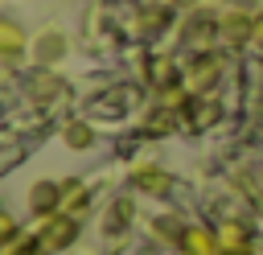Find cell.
<instances>
[{
  "instance_id": "cell-15",
  "label": "cell",
  "mask_w": 263,
  "mask_h": 255,
  "mask_svg": "<svg viewBox=\"0 0 263 255\" xmlns=\"http://www.w3.org/2000/svg\"><path fill=\"white\" fill-rule=\"evenodd\" d=\"M177 8H193V4H201V0H173Z\"/></svg>"
},
{
  "instance_id": "cell-6",
  "label": "cell",
  "mask_w": 263,
  "mask_h": 255,
  "mask_svg": "<svg viewBox=\"0 0 263 255\" xmlns=\"http://www.w3.org/2000/svg\"><path fill=\"white\" fill-rule=\"evenodd\" d=\"M33 58H37V62H58V58H66V33L45 29V33L33 41Z\"/></svg>"
},
{
  "instance_id": "cell-4",
  "label": "cell",
  "mask_w": 263,
  "mask_h": 255,
  "mask_svg": "<svg viewBox=\"0 0 263 255\" xmlns=\"http://www.w3.org/2000/svg\"><path fill=\"white\" fill-rule=\"evenodd\" d=\"M21 53H25V29L12 16H0V58L16 62Z\"/></svg>"
},
{
  "instance_id": "cell-11",
  "label": "cell",
  "mask_w": 263,
  "mask_h": 255,
  "mask_svg": "<svg viewBox=\"0 0 263 255\" xmlns=\"http://www.w3.org/2000/svg\"><path fill=\"white\" fill-rule=\"evenodd\" d=\"M127 214H132V202H127V197H119V202L111 206V222H107V230H119V226L127 222Z\"/></svg>"
},
{
  "instance_id": "cell-10",
  "label": "cell",
  "mask_w": 263,
  "mask_h": 255,
  "mask_svg": "<svg viewBox=\"0 0 263 255\" xmlns=\"http://www.w3.org/2000/svg\"><path fill=\"white\" fill-rule=\"evenodd\" d=\"M62 136H66V144H70V148H78V152L95 144V128H90V123H70Z\"/></svg>"
},
{
  "instance_id": "cell-12",
  "label": "cell",
  "mask_w": 263,
  "mask_h": 255,
  "mask_svg": "<svg viewBox=\"0 0 263 255\" xmlns=\"http://www.w3.org/2000/svg\"><path fill=\"white\" fill-rule=\"evenodd\" d=\"M12 239H21V230H16V218L0 214V247H4V243H12Z\"/></svg>"
},
{
  "instance_id": "cell-13",
  "label": "cell",
  "mask_w": 263,
  "mask_h": 255,
  "mask_svg": "<svg viewBox=\"0 0 263 255\" xmlns=\"http://www.w3.org/2000/svg\"><path fill=\"white\" fill-rule=\"evenodd\" d=\"M222 255H255L251 247H222Z\"/></svg>"
},
{
  "instance_id": "cell-5",
  "label": "cell",
  "mask_w": 263,
  "mask_h": 255,
  "mask_svg": "<svg viewBox=\"0 0 263 255\" xmlns=\"http://www.w3.org/2000/svg\"><path fill=\"white\" fill-rule=\"evenodd\" d=\"M218 29H222V37H230L234 45H242V41H251V37H255V21H251L247 12H238V8H230V12L222 16V25H218Z\"/></svg>"
},
{
  "instance_id": "cell-3",
  "label": "cell",
  "mask_w": 263,
  "mask_h": 255,
  "mask_svg": "<svg viewBox=\"0 0 263 255\" xmlns=\"http://www.w3.org/2000/svg\"><path fill=\"white\" fill-rule=\"evenodd\" d=\"M29 210H33L37 218L58 214V210H62V181H37V185L29 189Z\"/></svg>"
},
{
  "instance_id": "cell-2",
  "label": "cell",
  "mask_w": 263,
  "mask_h": 255,
  "mask_svg": "<svg viewBox=\"0 0 263 255\" xmlns=\"http://www.w3.org/2000/svg\"><path fill=\"white\" fill-rule=\"evenodd\" d=\"M177 251H181V255H222V243H218V230L185 226V230L177 234Z\"/></svg>"
},
{
  "instance_id": "cell-1",
  "label": "cell",
  "mask_w": 263,
  "mask_h": 255,
  "mask_svg": "<svg viewBox=\"0 0 263 255\" xmlns=\"http://www.w3.org/2000/svg\"><path fill=\"white\" fill-rule=\"evenodd\" d=\"M78 239V218L74 214H66V210H58V214H49V218H41V230H37V243H41V251L49 255V251H62V247H70Z\"/></svg>"
},
{
  "instance_id": "cell-9",
  "label": "cell",
  "mask_w": 263,
  "mask_h": 255,
  "mask_svg": "<svg viewBox=\"0 0 263 255\" xmlns=\"http://www.w3.org/2000/svg\"><path fill=\"white\" fill-rule=\"evenodd\" d=\"M218 243H222V247H251V234H247V226H242V222L226 218V222L218 226Z\"/></svg>"
},
{
  "instance_id": "cell-8",
  "label": "cell",
  "mask_w": 263,
  "mask_h": 255,
  "mask_svg": "<svg viewBox=\"0 0 263 255\" xmlns=\"http://www.w3.org/2000/svg\"><path fill=\"white\" fill-rule=\"evenodd\" d=\"M132 185H136V189H144V193H164V189H168V177H164L160 169L144 165V169H136V173H132Z\"/></svg>"
},
{
  "instance_id": "cell-14",
  "label": "cell",
  "mask_w": 263,
  "mask_h": 255,
  "mask_svg": "<svg viewBox=\"0 0 263 255\" xmlns=\"http://www.w3.org/2000/svg\"><path fill=\"white\" fill-rule=\"evenodd\" d=\"M255 41H259V45H263V16H259V21H255Z\"/></svg>"
},
{
  "instance_id": "cell-7",
  "label": "cell",
  "mask_w": 263,
  "mask_h": 255,
  "mask_svg": "<svg viewBox=\"0 0 263 255\" xmlns=\"http://www.w3.org/2000/svg\"><path fill=\"white\" fill-rule=\"evenodd\" d=\"M86 206H90L86 185H82V181H62V210H66V214H74V218H82V214H86Z\"/></svg>"
}]
</instances>
